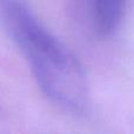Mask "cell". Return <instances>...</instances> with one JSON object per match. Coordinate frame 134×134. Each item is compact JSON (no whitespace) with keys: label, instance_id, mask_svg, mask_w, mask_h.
<instances>
[{"label":"cell","instance_id":"1","mask_svg":"<svg viewBox=\"0 0 134 134\" xmlns=\"http://www.w3.org/2000/svg\"><path fill=\"white\" fill-rule=\"evenodd\" d=\"M0 25L25 57L39 88L54 105L82 113L88 104L83 67L41 25L25 0H0Z\"/></svg>","mask_w":134,"mask_h":134},{"label":"cell","instance_id":"2","mask_svg":"<svg viewBox=\"0 0 134 134\" xmlns=\"http://www.w3.org/2000/svg\"><path fill=\"white\" fill-rule=\"evenodd\" d=\"M128 0H92L93 20L101 35H111L119 28Z\"/></svg>","mask_w":134,"mask_h":134}]
</instances>
